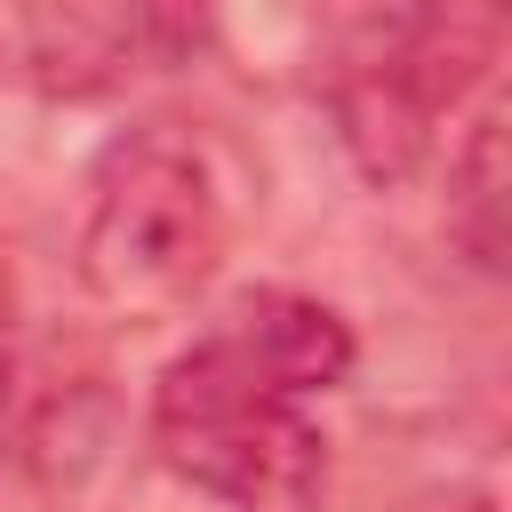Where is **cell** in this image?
I'll list each match as a JSON object with an SVG mask.
<instances>
[{
  "mask_svg": "<svg viewBox=\"0 0 512 512\" xmlns=\"http://www.w3.org/2000/svg\"><path fill=\"white\" fill-rule=\"evenodd\" d=\"M224 232L232 216L208 144L176 120H136L88 168L80 280L128 320H168L216 280Z\"/></svg>",
  "mask_w": 512,
  "mask_h": 512,
  "instance_id": "obj_1",
  "label": "cell"
},
{
  "mask_svg": "<svg viewBox=\"0 0 512 512\" xmlns=\"http://www.w3.org/2000/svg\"><path fill=\"white\" fill-rule=\"evenodd\" d=\"M504 16L488 8H392V16H344L328 40V120L344 160L392 192L432 168L440 120L496 72Z\"/></svg>",
  "mask_w": 512,
  "mask_h": 512,
  "instance_id": "obj_2",
  "label": "cell"
},
{
  "mask_svg": "<svg viewBox=\"0 0 512 512\" xmlns=\"http://www.w3.org/2000/svg\"><path fill=\"white\" fill-rule=\"evenodd\" d=\"M152 448L176 480L224 512H320L328 504V432L296 392L256 376L224 336L176 352L152 384Z\"/></svg>",
  "mask_w": 512,
  "mask_h": 512,
  "instance_id": "obj_3",
  "label": "cell"
},
{
  "mask_svg": "<svg viewBox=\"0 0 512 512\" xmlns=\"http://www.w3.org/2000/svg\"><path fill=\"white\" fill-rule=\"evenodd\" d=\"M16 40V72L48 96H112L144 72L192 64V48L208 40L200 16L176 8H32L16 24H0Z\"/></svg>",
  "mask_w": 512,
  "mask_h": 512,
  "instance_id": "obj_4",
  "label": "cell"
},
{
  "mask_svg": "<svg viewBox=\"0 0 512 512\" xmlns=\"http://www.w3.org/2000/svg\"><path fill=\"white\" fill-rule=\"evenodd\" d=\"M216 336L256 376H272L296 400H312V392H328V384L352 376V328H344V312L320 304V296H304V288H248L224 312Z\"/></svg>",
  "mask_w": 512,
  "mask_h": 512,
  "instance_id": "obj_5",
  "label": "cell"
},
{
  "mask_svg": "<svg viewBox=\"0 0 512 512\" xmlns=\"http://www.w3.org/2000/svg\"><path fill=\"white\" fill-rule=\"evenodd\" d=\"M448 240L472 272H504V248H512V104H504V88L480 96L464 144L448 152Z\"/></svg>",
  "mask_w": 512,
  "mask_h": 512,
  "instance_id": "obj_6",
  "label": "cell"
},
{
  "mask_svg": "<svg viewBox=\"0 0 512 512\" xmlns=\"http://www.w3.org/2000/svg\"><path fill=\"white\" fill-rule=\"evenodd\" d=\"M8 400H16V384H8V352H0V448H8Z\"/></svg>",
  "mask_w": 512,
  "mask_h": 512,
  "instance_id": "obj_7",
  "label": "cell"
},
{
  "mask_svg": "<svg viewBox=\"0 0 512 512\" xmlns=\"http://www.w3.org/2000/svg\"><path fill=\"white\" fill-rule=\"evenodd\" d=\"M0 56H8V32H0Z\"/></svg>",
  "mask_w": 512,
  "mask_h": 512,
  "instance_id": "obj_8",
  "label": "cell"
}]
</instances>
